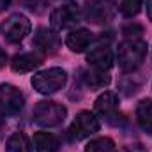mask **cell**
Masks as SVG:
<instances>
[{
	"mask_svg": "<svg viewBox=\"0 0 152 152\" xmlns=\"http://www.w3.org/2000/svg\"><path fill=\"white\" fill-rule=\"evenodd\" d=\"M147 55V42L142 39H124L117 48V64L122 71H136Z\"/></svg>",
	"mask_w": 152,
	"mask_h": 152,
	"instance_id": "obj_1",
	"label": "cell"
},
{
	"mask_svg": "<svg viewBox=\"0 0 152 152\" xmlns=\"http://www.w3.org/2000/svg\"><path fill=\"white\" fill-rule=\"evenodd\" d=\"M34 90H37L39 94H53L60 88H64V85L67 83V73L62 67H50L44 71H39L32 76L30 80Z\"/></svg>",
	"mask_w": 152,
	"mask_h": 152,
	"instance_id": "obj_2",
	"label": "cell"
},
{
	"mask_svg": "<svg viewBox=\"0 0 152 152\" xmlns=\"http://www.w3.org/2000/svg\"><path fill=\"white\" fill-rule=\"evenodd\" d=\"M67 115V110L64 104L57 103V101H41L36 104L32 117H34V122L42 126V127H55V126H60L64 122Z\"/></svg>",
	"mask_w": 152,
	"mask_h": 152,
	"instance_id": "obj_3",
	"label": "cell"
},
{
	"mask_svg": "<svg viewBox=\"0 0 152 152\" xmlns=\"http://www.w3.org/2000/svg\"><path fill=\"white\" fill-rule=\"evenodd\" d=\"M30 30H32L30 20L25 14H20V12H14V14L7 16L0 23V32H2L4 39H7L9 42H21L30 34Z\"/></svg>",
	"mask_w": 152,
	"mask_h": 152,
	"instance_id": "obj_4",
	"label": "cell"
},
{
	"mask_svg": "<svg viewBox=\"0 0 152 152\" xmlns=\"http://www.w3.org/2000/svg\"><path fill=\"white\" fill-rule=\"evenodd\" d=\"M25 106L23 92L11 83L0 85V113L2 115H16Z\"/></svg>",
	"mask_w": 152,
	"mask_h": 152,
	"instance_id": "obj_5",
	"label": "cell"
},
{
	"mask_svg": "<svg viewBox=\"0 0 152 152\" xmlns=\"http://www.w3.org/2000/svg\"><path fill=\"white\" fill-rule=\"evenodd\" d=\"M99 127H101V124L92 112H80L75 117L73 124L69 126V136H71V140L78 142V140L96 134L99 131Z\"/></svg>",
	"mask_w": 152,
	"mask_h": 152,
	"instance_id": "obj_6",
	"label": "cell"
},
{
	"mask_svg": "<svg viewBox=\"0 0 152 152\" xmlns=\"http://www.w3.org/2000/svg\"><path fill=\"white\" fill-rule=\"evenodd\" d=\"M80 20H81V11L78 9L76 4L60 5L55 11H51V14H50V25L55 32L75 27V25H78Z\"/></svg>",
	"mask_w": 152,
	"mask_h": 152,
	"instance_id": "obj_7",
	"label": "cell"
},
{
	"mask_svg": "<svg viewBox=\"0 0 152 152\" xmlns=\"http://www.w3.org/2000/svg\"><path fill=\"white\" fill-rule=\"evenodd\" d=\"M87 62L96 69L110 71V67L113 66V53H112L110 42L108 41L104 42V39H101L94 46H90L87 51Z\"/></svg>",
	"mask_w": 152,
	"mask_h": 152,
	"instance_id": "obj_8",
	"label": "cell"
},
{
	"mask_svg": "<svg viewBox=\"0 0 152 152\" xmlns=\"http://www.w3.org/2000/svg\"><path fill=\"white\" fill-rule=\"evenodd\" d=\"M81 16L90 23L103 25L113 18V7L108 0H88L83 7Z\"/></svg>",
	"mask_w": 152,
	"mask_h": 152,
	"instance_id": "obj_9",
	"label": "cell"
},
{
	"mask_svg": "<svg viewBox=\"0 0 152 152\" xmlns=\"http://www.w3.org/2000/svg\"><path fill=\"white\" fill-rule=\"evenodd\" d=\"M94 110H96L97 115H101L103 118H106L108 122L113 124V118L118 115V96H117L115 92H112V90L103 92V94L96 99Z\"/></svg>",
	"mask_w": 152,
	"mask_h": 152,
	"instance_id": "obj_10",
	"label": "cell"
},
{
	"mask_svg": "<svg viewBox=\"0 0 152 152\" xmlns=\"http://www.w3.org/2000/svg\"><path fill=\"white\" fill-rule=\"evenodd\" d=\"M34 46L44 55H53L60 48V37L57 36V32L53 28L48 30V28L41 27L34 36Z\"/></svg>",
	"mask_w": 152,
	"mask_h": 152,
	"instance_id": "obj_11",
	"label": "cell"
},
{
	"mask_svg": "<svg viewBox=\"0 0 152 152\" xmlns=\"http://www.w3.org/2000/svg\"><path fill=\"white\" fill-rule=\"evenodd\" d=\"M42 64V55L39 53H34V51H28V53H20L12 58L11 62V69L14 73H30L34 69H37L39 66Z\"/></svg>",
	"mask_w": 152,
	"mask_h": 152,
	"instance_id": "obj_12",
	"label": "cell"
},
{
	"mask_svg": "<svg viewBox=\"0 0 152 152\" xmlns=\"http://www.w3.org/2000/svg\"><path fill=\"white\" fill-rule=\"evenodd\" d=\"M92 42V34L87 30V28H76V30H71L66 37V46L75 51V53H81L85 50H88Z\"/></svg>",
	"mask_w": 152,
	"mask_h": 152,
	"instance_id": "obj_13",
	"label": "cell"
},
{
	"mask_svg": "<svg viewBox=\"0 0 152 152\" xmlns=\"http://www.w3.org/2000/svg\"><path fill=\"white\" fill-rule=\"evenodd\" d=\"M32 145H34L36 152H57L60 147V142L53 133L37 131L32 138Z\"/></svg>",
	"mask_w": 152,
	"mask_h": 152,
	"instance_id": "obj_14",
	"label": "cell"
},
{
	"mask_svg": "<svg viewBox=\"0 0 152 152\" xmlns=\"http://www.w3.org/2000/svg\"><path fill=\"white\" fill-rule=\"evenodd\" d=\"M136 120L140 127L152 136V101L151 99H142L136 106Z\"/></svg>",
	"mask_w": 152,
	"mask_h": 152,
	"instance_id": "obj_15",
	"label": "cell"
},
{
	"mask_svg": "<svg viewBox=\"0 0 152 152\" xmlns=\"http://www.w3.org/2000/svg\"><path fill=\"white\" fill-rule=\"evenodd\" d=\"M32 142L30 138L21 133V131H16L9 136L7 143H5V152H34L32 151Z\"/></svg>",
	"mask_w": 152,
	"mask_h": 152,
	"instance_id": "obj_16",
	"label": "cell"
},
{
	"mask_svg": "<svg viewBox=\"0 0 152 152\" xmlns=\"http://www.w3.org/2000/svg\"><path fill=\"white\" fill-rule=\"evenodd\" d=\"M83 81L90 88H103L110 83V75H108V71H101V69L92 67V69L83 73Z\"/></svg>",
	"mask_w": 152,
	"mask_h": 152,
	"instance_id": "obj_17",
	"label": "cell"
},
{
	"mask_svg": "<svg viewBox=\"0 0 152 152\" xmlns=\"http://www.w3.org/2000/svg\"><path fill=\"white\" fill-rule=\"evenodd\" d=\"M85 152H117L115 142L108 136H99L85 145Z\"/></svg>",
	"mask_w": 152,
	"mask_h": 152,
	"instance_id": "obj_18",
	"label": "cell"
},
{
	"mask_svg": "<svg viewBox=\"0 0 152 152\" xmlns=\"http://www.w3.org/2000/svg\"><path fill=\"white\" fill-rule=\"evenodd\" d=\"M142 0H120V12L126 18H133L140 12Z\"/></svg>",
	"mask_w": 152,
	"mask_h": 152,
	"instance_id": "obj_19",
	"label": "cell"
},
{
	"mask_svg": "<svg viewBox=\"0 0 152 152\" xmlns=\"http://www.w3.org/2000/svg\"><path fill=\"white\" fill-rule=\"evenodd\" d=\"M122 32L126 34V39H140V36L143 34V28L136 23H127V25H124Z\"/></svg>",
	"mask_w": 152,
	"mask_h": 152,
	"instance_id": "obj_20",
	"label": "cell"
},
{
	"mask_svg": "<svg viewBox=\"0 0 152 152\" xmlns=\"http://www.w3.org/2000/svg\"><path fill=\"white\" fill-rule=\"evenodd\" d=\"M5 62H7V53H5V51L0 48V69L5 66Z\"/></svg>",
	"mask_w": 152,
	"mask_h": 152,
	"instance_id": "obj_21",
	"label": "cell"
},
{
	"mask_svg": "<svg viewBox=\"0 0 152 152\" xmlns=\"http://www.w3.org/2000/svg\"><path fill=\"white\" fill-rule=\"evenodd\" d=\"M147 14H149V20L152 21V0H147Z\"/></svg>",
	"mask_w": 152,
	"mask_h": 152,
	"instance_id": "obj_22",
	"label": "cell"
},
{
	"mask_svg": "<svg viewBox=\"0 0 152 152\" xmlns=\"http://www.w3.org/2000/svg\"><path fill=\"white\" fill-rule=\"evenodd\" d=\"M9 4H11V0H0V11L7 9V7H9Z\"/></svg>",
	"mask_w": 152,
	"mask_h": 152,
	"instance_id": "obj_23",
	"label": "cell"
},
{
	"mask_svg": "<svg viewBox=\"0 0 152 152\" xmlns=\"http://www.w3.org/2000/svg\"><path fill=\"white\" fill-rule=\"evenodd\" d=\"M0 126H2V118H0Z\"/></svg>",
	"mask_w": 152,
	"mask_h": 152,
	"instance_id": "obj_24",
	"label": "cell"
},
{
	"mask_svg": "<svg viewBox=\"0 0 152 152\" xmlns=\"http://www.w3.org/2000/svg\"><path fill=\"white\" fill-rule=\"evenodd\" d=\"M67 2H71V0H67Z\"/></svg>",
	"mask_w": 152,
	"mask_h": 152,
	"instance_id": "obj_25",
	"label": "cell"
}]
</instances>
